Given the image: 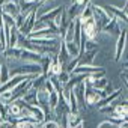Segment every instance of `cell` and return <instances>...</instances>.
<instances>
[{
    "label": "cell",
    "instance_id": "obj_24",
    "mask_svg": "<svg viewBox=\"0 0 128 128\" xmlns=\"http://www.w3.org/2000/svg\"><path fill=\"white\" fill-rule=\"evenodd\" d=\"M9 78H11V74H9L8 65H6V63H2V70H0V86L5 84Z\"/></svg>",
    "mask_w": 128,
    "mask_h": 128
},
{
    "label": "cell",
    "instance_id": "obj_13",
    "mask_svg": "<svg viewBox=\"0 0 128 128\" xmlns=\"http://www.w3.org/2000/svg\"><path fill=\"white\" fill-rule=\"evenodd\" d=\"M21 53H23V50L20 48V47H12V48H6L5 51H2V54H3V57L8 60V62H15V60H20V57H21Z\"/></svg>",
    "mask_w": 128,
    "mask_h": 128
},
{
    "label": "cell",
    "instance_id": "obj_38",
    "mask_svg": "<svg viewBox=\"0 0 128 128\" xmlns=\"http://www.w3.org/2000/svg\"><path fill=\"white\" fill-rule=\"evenodd\" d=\"M119 128H122V126H119Z\"/></svg>",
    "mask_w": 128,
    "mask_h": 128
},
{
    "label": "cell",
    "instance_id": "obj_4",
    "mask_svg": "<svg viewBox=\"0 0 128 128\" xmlns=\"http://www.w3.org/2000/svg\"><path fill=\"white\" fill-rule=\"evenodd\" d=\"M29 39H33V38H47V39H60L59 38V32L53 30V29H42V30H38V32H32L29 36Z\"/></svg>",
    "mask_w": 128,
    "mask_h": 128
},
{
    "label": "cell",
    "instance_id": "obj_7",
    "mask_svg": "<svg viewBox=\"0 0 128 128\" xmlns=\"http://www.w3.org/2000/svg\"><path fill=\"white\" fill-rule=\"evenodd\" d=\"M84 83H86V106L88 104L89 106H96V102L101 100V96L98 94V89H94L86 80H84Z\"/></svg>",
    "mask_w": 128,
    "mask_h": 128
},
{
    "label": "cell",
    "instance_id": "obj_19",
    "mask_svg": "<svg viewBox=\"0 0 128 128\" xmlns=\"http://www.w3.org/2000/svg\"><path fill=\"white\" fill-rule=\"evenodd\" d=\"M62 5H59V6H56L54 9H51V11H48V12H45V14H42V15H39V21H53L59 14H60V11H62Z\"/></svg>",
    "mask_w": 128,
    "mask_h": 128
},
{
    "label": "cell",
    "instance_id": "obj_15",
    "mask_svg": "<svg viewBox=\"0 0 128 128\" xmlns=\"http://www.w3.org/2000/svg\"><path fill=\"white\" fill-rule=\"evenodd\" d=\"M24 107L30 112V114H32V116L39 122V124H42V122H44V112H42V108H41L39 106H33V104H27V102H26V104H24Z\"/></svg>",
    "mask_w": 128,
    "mask_h": 128
},
{
    "label": "cell",
    "instance_id": "obj_8",
    "mask_svg": "<svg viewBox=\"0 0 128 128\" xmlns=\"http://www.w3.org/2000/svg\"><path fill=\"white\" fill-rule=\"evenodd\" d=\"M120 24L116 18H113L112 21H108L104 27H102V33H107V35H112V36H119L120 35Z\"/></svg>",
    "mask_w": 128,
    "mask_h": 128
},
{
    "label": "cell",
    "instance_id": "obj_36",
    "mask_svg": "<svg viewBox=\"0 0 128 128\" xmlns=\"http://www.w3.org/2000/svg\"><path fill=\"white\" fill-rule=\"evenodd\" d=\"M120 76L125 78V82H128V70H122L120 71Z\"/></svg>",
    "mask_w": 128,
    "mask_h": 128
},
{
    "label": "cell",
    "instance_id": "obj_34",
    "mask_svg": "<svg viewBox=\"0 0 128 128\" xmlns=\"http://www.w3.org/2000/svg\"><path fill=\"white\" fill-rule=\"evenodd\" d=\"M0 128H17V124H12L9 120H2L0 122Z\"/></svg>",
    "mask_w": 128,
    "mask_h": 128
},
{
    "label": "cell",
    "instance_id": "obj_26",
    "mask_svg": "<svg viewBox=\"0 0 128 128\" xmlns=\"http://www.w3.org/2000/svg\"><path fill=\"white\" fill-rule=\"evenodd\" d=\"M65 44H66V50L71 57H80V50L74 42H65Z\"/></svg>",
    "mask_w": 128,
    "mask_h": 128
},
{
    "label": "cell",
    "instance_id": "obj_21",
    "mask_svg": "<svg viewBox=\"0 0 128 128\" xmlns=\"http://www.w3.org/2000/svg\"><path fill=\"white\" fill-rule=\"evenodd\" d=\"M94 89H98V90H104L106 89V86L108 84V80H107V77H101V78H96V80H89V77H88V80H86Z\"/></svg>",
    "mask_w": 128,
    "mask_h": 128
},
{
    "label": "cell",
    "instance_id": "obj_37",
    "mask_svg": "<svg viewBox=\"0 0 128 128\" xmlns=\"http://www.w3.org/2000/svg\"><path fill=\"white\" fill-rule=\"evenodd\" d=\"M76 128H84V120H83V122H82V124H80V125H77V126H76Z\"/></svg>",
    "mask_w": 128,
    "mask_h": 128
},
{
    "label": "cell",
    "instance_id": "obj_28",
    "mask_svg": "<svg viewBox=\"0 0 128 128\" xmlns=\"http://www.w3.org/2000/svg\"><path fill=\"white\" fill-rule=\"evenodd\" d=\"M26 20H27V15H24V14H18V15L15 17V27L20 30V29L26 24Z\"/></svg>",
    "mask_w": 128,
    "mask_h": 128
},
{
    "label": "cell",
    "instance_id": "obj_20",
    "mask_svg": "<svg viewBox=\"0 0 128 128\" xmlns=\"http://www.w3.org/2000/svg\"><path fill=\"white\" fill-rule=\"evenodd\" d=\"M23 101H24V102H27V104L38 106V90H36V89H33V88H30V89L24 94Z\"/></svg>",
    "mask_w": 128,
    "mask_h": 128
},
{
    "label": "cell",
    "instance_id": "obj_12",
    "mask_svg": "<svg viewBox=\"0 0 128 128\" xmlns=\"http://www.w3.org/2000/svg\"><path fill=\"white\" fill-rule=\"evenodd\" d=\"M57 59H59V62H60L62 68H65L66 63L71 60V56H70V53H68V50H66V44H65V41H62V39H60V50H59V53H57Z\"/></svg>",
    "mask_w": 128,
    "mask_h": 128
},
{
    "label": "cell",
    "instance_id": "obj_1",
    "mask_svg": "<svg viewBox=\"0 0 128 128\" xmlns=\"http://www.w3.org/2000/svg\"><path fill=\"white\" fill-rule=\"evenodd\" d=\"M92 12H94V21H95V26H96L98 32H101L102 27H104L108 21H112V20L114 18V17L107 11L106 6H100V5H95V3H92Z\"/></svg>",
    "mask_w": 128,
    "mask_h": 128
},
{
    "label": "cell",
    "instance_id": "obj_6",
    "mask_svg": "<svg viewBox=\"0 0 128 128\" xmlns=\"http://www.w3.org/2000/svg\"><path fill=\"white\" fill-rule=\"evenodd\" d=\"M74 94H76V98L78 101V107L80 108H86V83L84 82L78 83L74 88Z\"/></svg>",
    "mask_w": 128,
    "mask_h": 128
},
{
    "label": "cell",
    "instance_id": "obj_2",
    "mask_svg": "<svg viewBox=\"0 0 128 128\" xmlns=\"http://www.w3.org/2000/svg\"><path fill=\"white\" fill-rule=\"evenodd\" d=\"M42 74V68L39 63H32V62H24V65L12 71L11 77L14 76H39Z\"/></svg>",
    "mask_w": 128,
    "mask_h": 128
},
{
    "label": "cell",
    "instance_id": "obj_16",
    "mask_svg": "<svg viewBox=\"0 0 128 128\" xmlns=\"http://www.w3.org/2000/svg\"><path fill=\"white\" fill-rule=\"evenodd\" d=\"M32 44L39 45V47H57L60 44V39H47V38H33L30 39Z\"/></svg>",
    "mask_w": 128,
    "mask_h": 128
},
{
    "label": "cell",
    "instance_id": "obj_33",
    "mask_svg": "<svg viewBox=\"0 0 128 128\" xmlns=\"http://www.w3.org/2000/svg\"><path fill=\"white\" fill-rule=\"evenodd\" d=\"M36 124L32 122H17V128H36Z\"/></svg>",
    "mask_w": 128,
    "mask_h": 128
},
{
    "label": "cell",
    "instance_id": "obj_27",
    "mask_svg": "<svg viewBox=\"0 0 128 128\" xmlns=\"http://www.w3.org/2000/svg\"><path fill=\"white\" fill-rule=\"evenodd\" d=\"M70 78H71V74L66 72V71H62V72L57 76V80H59V83H60L62 86H65V84L70 82Z\"/></svg>",
    "mask_w": 128,
    "mask_h": 128
},
{
    "label": "cell",
    "instance_id": "obj_11",
    "mask_svg": "<svg viewBox=\"0 0 128 128\" xmlns=\"http://www.w3.org/2000/svg\"><path fill=\"white\" fill-rule=\"evenodd\" d=\"M20 60H24V62H32V63H39V65H41L42 54H39V53H36V51H30V50H23Z\"/></svg>",
    "mask_w": 128,
    "mask_h": 128
},
{
    "label": "cell",
    "instance_id": "obj_5",
    "mask_svg": "<svg viewBox=\"0 0 128 128\" xmlns=\"http://www.w3.org/2000/svg\"><path fill=\"white\" fill-rule=\"evenodd\" d=\"M125 44H126V30L122 29L120 30V35L118 36V42H116V50H114V60L119 62L120 57H122V53H124V48H125Z\"/></svg>",
    "mask_w": 128,
    "mask_h": 128
},
{
    "label": "cell",
    "instance_id": "obj_30",
    "mask_svg": "<svg viewBox=\"0 0 128 128\" xmlns=\"http://www.w3.org/2000/svg\"><path fill=\"white\" fill-rule=\"evenodd\" d=\"M98 50V41H86L84 42V51Z\"/></svg>",
    "mask_w": 128,
    "mask_h": 128
},
{
    "label": "cell",
    "instance_id": "obj_22",
    "mask_svg": "<svg viewBox=\"0 0 128 128\" xmlns=\"http://www.w3.org/2000/svg\"><path fill=\"white\" fill-rule=\"evenodd\" d=\"M74 30H76V20H71L70 24H68V27H66V30H65V33H63L62 41L72 42V39H74Z\"/></svg>",
    "mask_w": 128,
    "mask_h": 128
},
{
    "label": "cell",
    "instance_id": "obj_14",
    "mask_svg": "<svg viewBox=\"0 0 128 128\" xmlns=\"http://www.w3.org/2000/svg\"><path fill=\"white\" fill-rule=\"evenodd\" d=\"M120 92H122V89H120V88H119V89H114V90H113L112 94H108L106 98L100 100V101L96 102V106H95V107H96V108H101V107H104V106H108V104H112V102H113V101H114L118 96H120Z\"/></svg>",
    "mask_w": 128,
    "mask_h": 128
},
{
    "label": "cell",
    "instance_id": "obj_29",
    "mask_svg": "<svg viewBox=\"0 0 128 128\" xmlns=\"http://www.w3.org/2000/svg\"><path fill=\"white\" fill-rule=\"evenodd\" d=\"M2 17H3V21H5L6 26L15 27V18H14V17H11V15H8V14H3V12H2Z\"/></svg>",
    "mask_w": 128,
    "mask_h": 128
},
{
    "label": "cell",
    "instance_id": "obj_25",
    "mask_svg": "<svg viewBox=\"0 0 128 128\" xmlns=\"http://www.w3.org/2000/svg\"><path fill=\"white\" fill-rule=\"evenodd\" d=\"M48 77H45L44 74H39V76H36L33 80H32V88L33 89H36V90H39L42 86H44V83H45V80H47Z\"/></svg>",
    "mask_w": 128,
    "mask_h": 128
},
{
    "label": "cell",
    "instance_id": "obj_32",
    "mask_svg": "<svg viewBox=\"0 0 128 128\" xmlns=\"http://www.w3.org/2000/svg\"><path fill=\"white\" fill-rule=\"evenodd\" d=\"M41 128H60V125L56 120H48V122H42Z\"/></svg>",
    "mask_w": 128,
    "mask_h": 128
},
{
    "label": "cell",
    "instance_id": "obj_9",
    "mask_svg": "<svg viewBox=\"0 0 128 128\" xmlns=\"http://www.w3.org/2000/svg\"><path fill=\"white\" fill-rule=\"evenodd\" d=\"M107 8V11L119 21V23H124V24H128V17H126V14H125V11H124V8H116V6H113V5H108V6H106Z\"/></svg>",
    "mask_w": 128,
    "mask_h": 128
},
{
    "label": "cell",
    "instance_id": "obj_31",
    "mask_svg": "<svg viewBox=\"0 0 128 128\" xmlns=\"http://www.w3.org/2000/svg\"><path fill=\"white\" fill-rule=\"evenodd\" d=\"M98 110H100L101 113H106V114L110 116V114L114 112V106H113V104H108V106H104V107H101V108H98Z\"/></svg>",
    "mask_w": 128,
    "mask_h": 128
},
{
    "label": "cell",
    "instance_id": "obj_10",
    "mask_svg": "<svg viewBox=\"0 0 128 128\" xmlns=\"http://www.w3.org/2000/svg\"><path fill=\"white\" fill-rule=\"evenodd\" d=\"M0 9H2L3 14H8V15H11V17H14V18L20 14V6H18V2H17V0H11V2L5 3Z\"/></svg>",
    "mask_w": 128,
    "mask_h": 128
},
{
    "label": "cell",
    "instance_id": "obj_23",
    "mask_svg": "<svg viewBox=\"0 0 128 128\" xmlns=\"http://www.w3.org/2000/svg\"><path fill=\"white\" fill-rule=\"evenodd\" d=\"M62 71H63V68H62V65H60V62H59L57 56H53L51 68H50V76H59ZM50 76H48V77H50Z\"/></svg>",
    "mask_w": 128,
    "mask_h": 128
},
{
    "label": "cell",
    "instance_id": "obj_18",
    "mask_svg": "<svg viewBox=\"0 0 128 128\" xmlns=\"http://www.w3.org/2000/svg\"><path fill=\"white\" fill-rule=\"evenodd\" d=\"M98 53V50H90V51H84L82 56H80V63L78 65H89L92 66V62L95 59V54Z\"/></svg>",
    "mask_w": 128,
    "mask_h": 128
},
{
    "label": "cell",
    "instance_id": "obj_39",
    "mask_svg": "<svg viewBox=\"0 0 128 128\" xmlns=\"http://www.w3.org/2000/svg\"><path fill=\"white\" fill-rule=\"evenodd\" d=\"M72 2H74V0H72Z\"/></svg>",
    "mask_w": 128,
    "mask_h": 128
},
{
    "label": "cell",
    "instance_id": "obj_17",
    "mask_svg": "<svg viewBox=\"0 0 128 128\" xmlns=\"http://www.w3.org/2000/svg\"><path fill=\"white\" fill-rule=\"evenodd\" d=\"M82 122H83V119H82L80 113H72L71 112V113L66 114V125H65V128H76Z\"/></svg>",
    "mask_w": 128,
    "mask_h": 128
},
{
    "label": "cell",
    "instance_id": "obj_35",
    "mask_svg": "<svg viewBox=\"0 0 128 128\" xmlns=\"http://www.w3.org/2000/svg\"><path fill=\"white\" fill-rule=\"evenodd\" d=\"M113 126H114L113 124H110L108 120H104V122H101V124H100V126H98V128H113Z\"/></svg>",
    "mask_w": 128,
    "mask_h": 128
},
{
    "label": "cell",
    "instance_id": "obj_3",
    "mask_svg": "<svg viewBox=\"0 0 128 128\" xmlns=\"http://www.w3.org/2000/svg\"><path fill=\"white\" fill-rule=\"evenodd\" d=\"M82 24V33L84 35V38H86V41H98L96 38H98V29H96V26H95V21H94V18H90V20H86V21H83V23H80Z\"/></svg>",
    "mask_w": 128,
    "mask_h": 128
}]
</instances>
